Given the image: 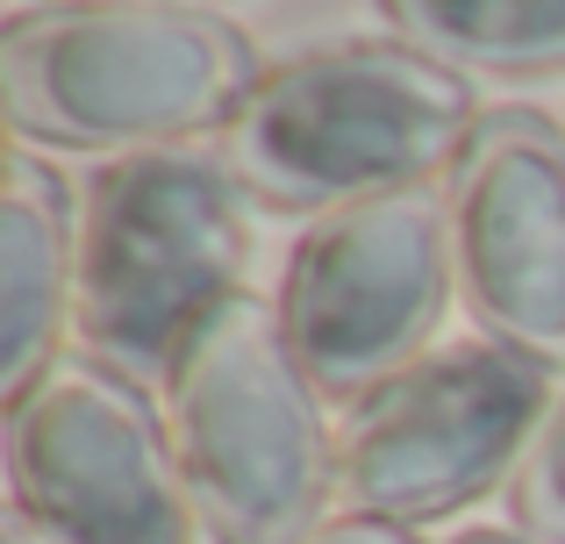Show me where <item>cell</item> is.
Here are the masks:
<instances>
[{
	"instance_id": "cell-1",
	"label": "cell",
	"mask_w": 565,
	"mask_h": 544,
	"mask_svg": "<svg viewBox=\"0 0 565 544\" xmlns=\"http://www.w3.org/2000/svg\"><path fill=\"white\" fill-rule=\"evenodd\" d=\"M480 122L466 72L401 36H351L265 65L244 108L215 129V158L258 209L337 215L437 180Z\"/></svg>"
},
{
	"instance_id": "cell-2",
	"label": "cell",
	"mask_w": 565,
	"mask_h": 544,
	"mask_svg": "<svg viewBox=\"0 0 565 544\" xmlns=\"http://www.w3.org/2000/svg\"><path fill=\"white\" fill-rule=\"evenodd\" d=\"M250 36L215 8L57 0L0 29V100L22 143L57 151H166L222 129L258 86Z\"/></svg>"
},
{
	"instance_id": "cell-3",
	"label": "cell",
	"mask_w": 565,
	"mask_h": 544,
	"mask_svg": "<svg viewBox=\"0 0 565 544\" xmlns=\"http://www.w3.org/2000/svg\"><path fill=\"white\" fill-rule=\"evenodd\" d=\"M250 215L215 151H129L79 194V322L86 359L122 380H172L222 301L244 294Z\"/></svg>"
},
{
	"instance_id": "cell-4",
	"label": "cell",
	"mask_w": 565,
	"mask_h": 544,
	"mask_svg": "<svg viewBox=\"0 0 565 544\" xmlns=\"http://www.w3.org/2000/svg\"><path fill=\"white\" fill-rule=\"evenodd\" d=\"M166 408L193 516L215 544H301L322 531L337 437L273 301H222L172 365Z\"/></svg>"
},
{
	"instance_id": "cell-5",
	"label": "cell",
	"mask_w": 565,
	"mask_h": 544,
	"mask_svg": "<svg viewBox=\"0 0 565 544\" xmlns=\"http://www.w3.org/2000/svg\"><path fill=\"white\" fill-rule=\"evenodd\" d=\"M451 279V201L408 186L308 223L273 308L316 394L359 408L415 359H429Z\"/></svg>"
},
{
	"instance_id": "cell-6",
	"label": "cell",
	"mask_w": 565,
	"mask_h": 544,
	"mask_svg": "<svg viewBox=\"0 0 565 544\" xmlns=\"http://www.w3.org/2000/svg\"><path fill=\"white\" fill-rule=\"evenodd\" d=\"M552 402V373L494 337L429 351L344 416L337 488L359 516H386L408 531L451 516L515 480Z\"/></svg>"
},
{
	"instance_id": "cell-7",
	"label": "cell",
	"mask_w": 565,
	"mask_h": 544,
	"mask_svg": "<svg viewBox=\"0 0 565 544\" xmlns=\"http://www.w3.org/2000/svg\"><path fill=\"white\" fill-rule=\"evenodd\" d=\"M8 488L43 544H193L201 531L158 408L100 359H57L8 408Z\"/></svg>"
},
{
	"instance_id": "cell-8",
	"label": "cell",
	"mask_w": 565,
	"mask_h": 544,
	"mask_svg": "<svg viewBox=\"0 0 565 544\" xmlns=\"http://www.w3.org/2000/svg\"><path fill=\"white\" fill-rule=\"evenodd\" d=\"M458 294L494 344L565 365V129L544 108H494L451 166Z\"/></svg>"
},
{
	"instance_id": "cell-9",
	"label": "cell",
	"mask_w": 565,
	"mask_h": 544,
	"mask_svg": "<svg viewBox=\"0 0 565 544\" xmlns=\"http://www.w3.org/2000/svg\"><path fill=\"white\" fill-rule=\"evenodd\" d=\"M79 294V209L57 166L29 143L8 151L0 180V402H22L65 351L57 330Z\"/></svg>"
},
{
	"instance_id": "cell-10",
	"label": "cell",
	"mask_w": 565,
	"mask_h": 544,
	"mask_svg": "<svg viewBox=\"0 0 565 544\" xmlns=\"http://www.w3.org/2000/svg\"><path fill=\"white\" fill-rule=\"evenodd\" d=\"M401 43L451 72L552 79L565 72V0H380Z\"/></svg>"
},
{
	"instance_id": "cell-11",
	"label": "cell",
	"mask_w": 565,
	"mask_h": 544,
	"mask_svg": "<svg viewBox=\"0 0 565 544\" xmlns=\"http://www.w3.org/2000/svg\"><path fill=\"white\" fill-rule=\"evenodd\" d=\"M509 509H515V523H523L530 537L565 544V387H558L552 416L537 423V437H530L523 466H515Z\"/></svg>"
},
{
	"instance_id": "cell-12",
	"label": "cell",
	"mask_w": 565,
	"mask_h": 544,
	"mask_svg": "<svg viewBox=\"0 0 565 544\" xmlns=\"http://www.w3.org/2000/svg\"><path fill=\"white\" fill-rule=\"evenodd\" d=\"M301 544H423L408 523H386V516H337L322 531H308Z\"/></svg>"
},
{
	"instance_id": "cell-13",
	"label": "cell",
	"mask_w": 565,
	"mask_h": 544,
	"mask_svg": "<svg viewBox=\"0 0 565 544\" xmlns=\"http://www.w3.org/2000/svg\"><path fill=\"white\" fill-rule=\"evenodd\" d=\"M451 544H544V537H530V531H466Z\"/></svg>"
},
{
	"instance_id": "cell-14",
	"label": "cell",
	"mask_w": 565,
	"mask_h": 544,
	"mask_svg": "<svg viewBox=\"0 0 565 544\" xmlns=\"http://www.w3.org/2000/svg\"><path fill=\"white\" fill-rule=\"evenodd\" d=\"M0 544H43V537H36V523H29V516H8V531H0Z\"/></svg>"
},
{
	"instance_id": "cell-15",
	"label": "cell",
	"mask_w": 565,
	"mask_h": 544,
	"mask_svg": "<svg viewBox=\"0 0 565 544\" xmlns=\"http://www.w3.org/2000/svg\"><path fill=\"white\" fill-rule=\"evenodd\" d=\"M129 8H201V0H129Z\"/></svg>"
}]
</instances>
